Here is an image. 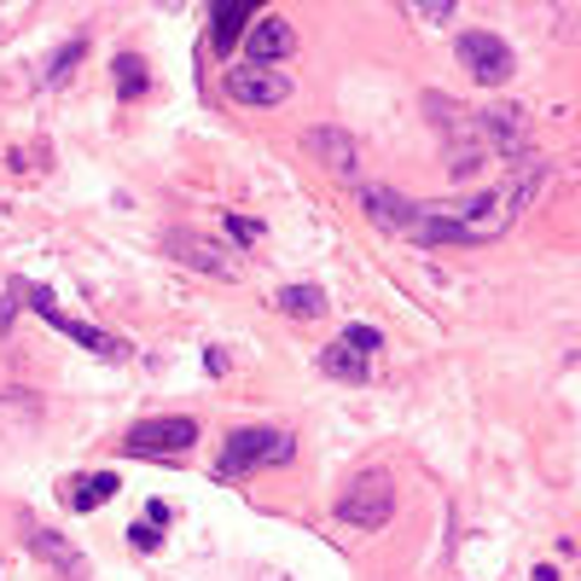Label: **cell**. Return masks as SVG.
<instances>
[{"label":"cell","instance_id":"20","mask_svg":"<svg viewBox=\"0 0 581 581\" xmlns=\"http://www.w3.org/2000/svg\"><path fill=\"white\" fill-rule=\"evenodd\" d=\"M344 349H355L361 361H372V349H384V338H378L372 326H349V331H344Z\"/></svg>","mask_w":581,"mask_h":581},{"label":"cell","instance_id":"9","mask_svg":"<svg viewBox=\"0 0 581 581\" xmlns=\"http://www.w3.org/2000/svg\"><path fill=\"white\" fill-rule=\"evenodd\" d=\"M477 140L483 146H495V151H524L529 146V123H524V110L518 105H488L483 117H477Z\"/></svg>","mask_w":581,"mask_h":581},{"label":"cell","instance_id":"6","mask_svg":"<svg viewBox=\"0 0 581 581\" xmlns=\"http://www.w3.org/2000/svg\"><path fill=\"white\" fill-rule=\"evenodd\" d=\"M228 99L239 105H285L290 99V76L285 71H262V64H239V71L221 76Z\"/></svg>","mask_w":581,"mask_h":581},{"label":"cell","instance_id":"22","mask_svg":"<svg viewBox=\"0 0 581 581\" xmlns=\"http://www.w3.org/2000/svg\"><path fill=\"white\" fill-rule=\"evenodd\" d=\"M413 18H424V24H448L454 7H448V0H424V7H413Z\"/></svg>","mask_w":581,"mask_h":581},{"label":"cell","instance_id":"8","mask_svg":"<svg viewBox=\"0 0 581 581\" xmlns=\"http://www.w3.org/2000/svg\"><path fill=\"white\" fill-rule=\"evenodd\" d=\"M303 146H308V158L326 163L338 181H355V175H361V146H355L344 128H308Z\"/></svg>","mask_w":581,"mask_h":581},{"label":"cell","instance_id":"17","mask_svg":"<svg viewBox=\"0 0 581 581\" xmlns=\"http://www.w3.org/2000/svg\"><path fill=\"white\" fill-rule=\"evenodd\" d=\"M251 0H228V7H215V47L233 53V41L244 35V24H251Z\"/></svg>","mask_w":581,"mask_h":581},{"label":"cell","instance_id":"13","mask_svg":"<svg viewBox=\"0 0 581 581\" xmlns=\"http://www.w3.org/2000/svg\"><path fill=\"white\" fill-rule=\"evenodd\" d=\"M30 552L35 558H47V564L64 575V581H87V558L64 541V535H53V529H30Z\"/></svg>","mask_w":581,"mask_h":581},{"label":"cell","instance_id":"18","mask_svg":"<svg viewBox=\"0 0 581 581\" xmlns=\"http://www.w3.org/2000/svg\"><path fill=\"white\" fill-rule=\"evenodd\" d=\"M483 158H488V146L477 140V134L448 140V175H454V181H472V175H483Z\"/></svg>","mask_w":581,"mask_h":581},{"label":"cell","instance_id":"12","mask_svg":"<svg viewBox=\"0 0 581 581\" xmlns=\"http://www.w3.org/2000/svg\"><path fill=\"white\" fill-rule=\"evenodd\" d=\"M361 210H367V221H378V228H390V233H413V221H419V204H408V198L390 192V187H367Z\"/></svg>","mask_w":581,"mask_h":581},{"label":"cell","instance_id":"10","mask_svg":"<svg viewBox=\"0 0 581 581\" xmlns=\"http://www.w3.org/2000/svg\"><path fill=\"white\" fill-rule=\"evenodd\" d=\"M547 187V163L541 158H529V151H524V158L518 163H511V181H506V192L495 198V204H500V215L511 221V215H524L529 204H535V192H541Z\"/></svg>","mask_w":581,"mask_h":581},{"label":"cell","instance_id":"7","mask_svg":"<svg viewBox=\"0 0 581 581\" xmlns=\"http://www.w3.org/2000/svg\"><path fill=\"white\" fill-rule=\"evenodd\" d=\"M459 59H465V71H472L477 82H488V87H500L511 76V47L500 35H488V30H465L459 35Z\"/></svg>","mask_w":581,"mask_h":581},{"label":"cell","instance_id":"14","mask_svg":"<svg viewBox=\"0 0 581 581\" xmlns=\"http://www.w3.org/2000/svg\"><path fill=\"white\" fill-rule=\"evenodd\" d=\"M110 495H117V472H94V477H71V483H64V500H71V511H94Z\"/></svg>","mask_w":581,"mask_h":581},{"label":"cell","instance_id":"19","mask_svg":"<svg viewBox=\"0 0 581 581\" xmlns=\"http://www.w3.org/2000/svg\"><path fill=\"white\" fill-rule=\"evenodd\" d=\"M110 71H117V94H123V99H134V94H146V82H151V76H146V64H140V59H134V53H123L117 64H110Z\"/></svg>","mask_w":581,"mask_h":581},{"label":"cell","instance_id":"23","mask_svg":"<svg viewBox=\"0 0 581 581\" xmlns=\"http://www.w3.org/2000/svg\"><path fill=\"white\" fill-rule=\"evenodd\" d=\"M76 59H82V47H76V41H71V47H64V53L53 59V71H47V76L59 82V76H64V71H71V64H76Z\"/></svg>","mask_w":581,"mask_h":581},{"label":"cell","instance_id":"25","mask_svg":"<svg viewBox=\"0 0 581 581\" xmlns=\"http://www.w3.org/2000/svg\"><path fill=\"white\" fill-rule=\"evenodd\" d=\"M146 524H151V529L169 524V506H163V500H151V506H146Z\"/></svg>","mask_w":581,"mask_h":581},{"label":"cell","instance_id":"1","mask_svg":"<svg viewBox=\"0 0 581 581\" xmlns=\"http://www.w3.org/2000/svg\"><path fill=\"white\" fill-rule=\"evenodd\" d=\"M290 454H297V442L285 431H233L215 459V477H251L262 465H285Z\"/></svg>","mask_w":581,"mask_h":581},{"label":"cell","instance_id":"11","mask_svg":"<svg viewBox=\"0 0 581 581\" xmlns=\"http://www.w3.org/2000/svg\"><path fill=\"white\" fill-rule=\"evenodd\" d=\"M251 64H262V71H274L279 59H290L297 53V30L285 24V18H262V24H251Z\"/></svg>","mask_w":581,"mask_h":581},{"label":"cell","instance_id":"24","mask_svg":"<svg viewBox=\"0 0 581 581\" xmlns=\"http://www.w3.org/2000/svg\"><path fill=\"white\" fill-rule=\"evenodd\" d=\"M228 228H233V239H244V244H251V239H262V228H256V221H228Z\"/></svg>","mask_w":581,"mask_h":581},{"label":"cell","instance_id":"2","mask_svg":"<svg viewBox=\"0 0 581 581\" xmlns=\"http://www.w3.org/2000/svg\"><path fill=\"white\" fill-rule=\"evenodd\" d=\"M338 518L355 524V529H384L395 518V483L390 472H361L349 488H344V500H338Z\"/></svg>","mask_w":581,"mask_h":581},{"label":"cell","instance_id":"16","mask_svg":"<svg viewBox=\"0 0 581 581\" xmlns=\"http://www.w3.org/2000/svg\"><path fill=\"white\" fill-rule=\"evenodd\" d=\"M320 372L326 378H344V384H361V378L372 372V361H361V355L344 349V344H326L320 349Z\"/></svg>","mask_w":581,"mask_h":581},{"label":"cell","instance_id":"5","mask_svg":"<svg viewBox=\"0 0 581 581\" xmlns=\"http://www.w3.org/2000/svg\"><path fill=\"white\" fill-rule=\"evenodd\" d=\"M30 308H35V315H41V320H47L53 331H64V338H71V344H82V349H94V355H99V361H123V355H128V344H123V338H110V331H99V326H87V320H71V315H59V308H53V297H47V290H35V297H30Z\"/></svg>","mask_w":581,"mask_h":581},{"label":"cell","instance_id":"21","mask_svg":"<svg viewBox=\"0 0 581 581\" xmlns=\"http://www.w3.org/2000/svg\"><path fill=\"white\" fill-rule=\"evenodd\" d=\"M158 541H163V535L151 529V524H134V529H128V547H134V552H158Z\"/></svg>","mask_w":581,"mask_h":581},{"label":"cell","instance_id":"3","mask_svg":"<svg viewBox=\"0 0 581 581\" xmlns=\"http://www.w3.org/2000/svg\"><path fill=\"white\" fill-rule=\"evenodd\" d=\"M198 442V424L187 413H169V419H140L123 442V454L134 459H175V454H192Z\"/></svg>","mask_w":581,"mask_h":581},{"label":"cell","instance_id":"15","mask_svg":"<svg viewBox=\"0 0 581 581\" xmlns=\"http://www.w3.org/2000/svg\"><path fill=\"white\" fill-rule=\"evenodd\" d=\"M279 315H290V320H315V315H326V290L320 285H279Z\"/></svg>","mask_w":581,"mask_h":581},{"label":"cell","instance_id":"4","mask_svg":"<svg viewBox=\"0 0 581 581\" xmlns=\"http://www.w3.org/2000/svg\"><path fill=\"white\" fill-rule=\"evenodd\" d=\"M163 251L181 262V267H192V274H210V279H239V262H233V251L228 244H215V239H204V233H181L175 228L169 239H163Z\"/></svg>","mask_w":581,"mask_h":581}]
</instances>
